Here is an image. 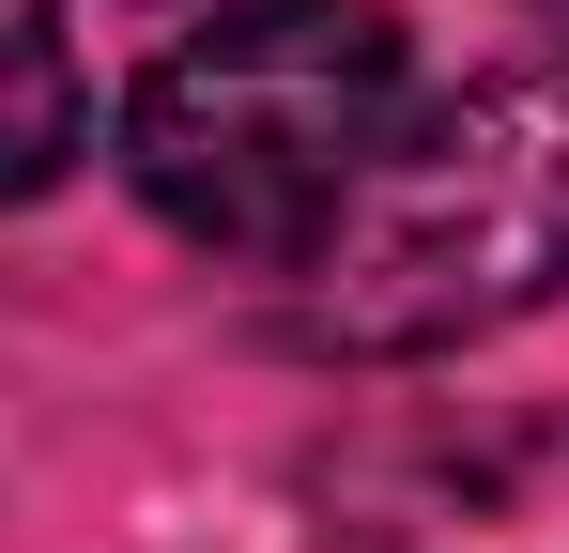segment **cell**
I'll use <instances>...</instances> for the list:
<instances>
[{
    "mask_svg": "<svg viewBox=\"0 0 569 553\" xmlns=\"http://www.w3.org/2000/svg\"><path fill=\"white\" fill-rule=\"evenodd\" d=\"M292 276H308V339L339 354H447L477 323H523L569 276V62L385 123V154L339 184Z\"/></svg>",
    "mask_w": 569,
    "mask_h": 553,
    "instance_id": "obj_1",
    "label": "cell"
},
{
    "mask_svg": "<svg viewBox=\"0 0 569 553\" xmlns=\"http://www.w3.org/2000/svg\"><path fill=\"white\" fill-rule=\"evenodd\" d=\"M385 123H400V16L385 0H247L139 78L123 184L216 262H292L339 215V184L385 154Z\"/></svg>",
    "mask_w": 569,
    "mask_h": 553,
    "instance_id": "obj_2",
    "label": "cell"
},
{
    "mask_svg": "<svg viewBox=\"0 0 569 553\" xmlns=\"http://www.w3.org/2000/svg\"><path fill=\"white\" fill-rule=\"evenodd\" d=\"M339 553H569V400H400L308 461Z\"/></svg>",
    "mask_w": 569,
    "mask_h": 553,
    "instance_id": "obj_3",
    "label": "cell"
},
{
    "mask_svg": "<svg viewBox=\"0 0 569 553\" xmlns=\"http://www.w3.org/2000/svg\"><path fill=\"white\" fill-rule=\"evenodd\" d=\"M62 154H78V47L47 0H0V200L62 184Z\"/></svg>",
    "mask_w": 569,
    "mask_h": 553,
    "instance_id": "obj_4",
    "label": "cell"
},
{
    "mask_svg": "<svg viewBox=\"0 0 569 553\" xmlns=\"http://www.w3.org/2000/svg\"><path fill=\"white\" fill-rule=\"evenodd\" d=\"M555 16H569V0H555Z\"/></svg>",
    "mask_w": 569,
    "mask_h": 553,
    "instance_id": "obj_5",
    "label": "cell"
}]
</instances>
